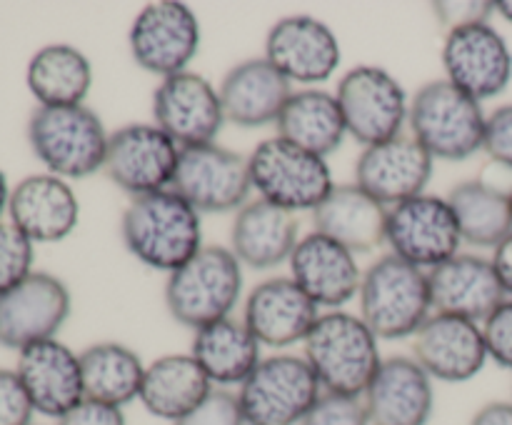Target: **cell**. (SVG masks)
I'll return each mask as SVG.
<instances>
[{
	"mask_svg": "<svg viewBox=\"0 0 512 425\" xmlns=\"http://www.w3.org/2000/svg\"><path fill=\"white\" fill-rule=\"evenodd\" d=\"M120 235L133 258L168 275L203 248L200 213L175 190H158L130 200L120 220Z\"/></svg>",
	"mask_w": 512,
	"mask_h": 425,
	"instance_id": "6da1fadb",
	"label": "cell"
},
{
	"mask_svg": "<svg viewBox=\"0 0 512 425\" xmlns=\"http://www.w3.org/2000/svg\"><path fill=\"white\" fill-rule=\"evenodd\" d=\"M303 345L323 393L363 398L383 363L373 330L345 310L320 315Z\"/></svg>",
	"mask_w": 512,
	"mask_h": 425,
	"instance_id": "7a4b0ae2",
	"label": "cell"
},
{
	"mask_svg": "<svg viewBox=\"0 0 512 425\" xmlns=\"http://www.w3.org/2000/svg\"><path fill=\"white\" fill-rule=\"evenodd\" d=\"M243 293V265L223 245H203L193 258L168 275L165 305L185 328L200 330L230 318Z\"/></svg>",
	"mask_w": 512,
	"mask_h": 425,
	"instance_id": "3957f363",
	"label": "cell"
},
{
	"mask_svg": "<svg viewBox=\"0 0 512 425\" xmlns=\"http://www.w3.org/2000/svg\"><path fill=\"white\" fill-rule=\"evenodd\" d=\"M358 295L360 318L375 338L398 340L415 335L433 310L428 273L393 253L365 270Z\"/></svg>",
	"mask_w": 512,
	"mask_h": 425,
	"instance_id": "277c9868",
	"label": "cell"
},
{
	"mask_svg": "<svg viewBox=\"0 0 512 425\" xmlns=\"http://www.w3.org/2000/svg\"><path fill=\"white\" fill-rule=\"evenodd\" d=\"M410 130L413 138L438 160H468L485 143L488 115L483 103L450 80H430L410 100Z\"/></svg>",
	"mask_w": 512,
	"mask_h": 425,
	"instance_id": "5b68a950",
	"label": "cell"
},
{
	"mask_svg": "<svg viewBox=\"0 0 512 425\" xmlns=\"http://www.w3.org/2000/svg\"><path fill=\"white\" fill-rule=\"evenodd\" d=\"M108 138L103 120L85 105H38L28 123V140L35 158L50 170V175L63 180L90 178L103 170Z\"/></svg>",
	"mask_w": 512,
	"mask_h": 425,
	"instance_id": "8992f818",
	"label": "cell"
},
{
	"mask_svg": "<svg viewBox=\"0 0 512 425\" xmlns=\"http://www.w3.org/2000/svg\"><path fill=\"white\" fill-rule=\"evenodd\" d=\"M248 160L253 190H258L263 200L290 213L315 210L335 188L325 158L278 135L263 140Z\"/></svg>",
	"mask_w": 512,
	"mask_h": 425,
	"instance_id": "52a82bcc",
	"label": "cell"
},
{
	"mask_svg": "<svg viewBox=\"0 0 512 425\" xmlns=\"http://www.w3.org/2000/svg\"><path fill=\"white\" fill-rule=\"evenodd\" d=\"M323 395L308 360L298 355H270L260 360L238 390L248 425H300Z\"/></svg>",
	"mask_w": 512,
	"mask_h": 425,
	"instance_id": "ba28073f",
	"label": "cell"
},
{
	"mask_svg": "<svg viewBox=\"0 0 512 425\" xmlns=\"http://www.w3.org/2000/svg\"><path fill=\"white\" fill-rule=\"evenodd\" d=\"M345 128L365 148L403 135L410 103L403 85L385 68L358 65L340 78L335 90Z\"/></svg>",
	"mask_w": 512,
	"mask_h": 425,
	"instance_id": "9c48e42d",
	"label": "cell"
},
{
	"mask_svg": "<svg viewBox=\"0 0 512 425\" xmlns=\"http://www.w3.org/2000/svg\"><path fill=\"white\" fill-rule=\"evenodd\" d=\"M170 190L198 213H233L248 205L253 190L250 160L218 143L183 148Z\"/></svg>",
	"mask_w": 512,
	"mask_h": 425,
	"instance_id": "30bf717a",
	"label": "cell"
},
{
	"mask_svg": "<svg viewBox=\"0 0 512 425\" xmlns=\"http://www.w3.org/2000/svg\"><path fill=\"white\" fill-rule=\"evenodd\" d=\"M133 60L160 80L188 70L200 50L198 15L178 0L150 3L130 25Z\"/></svg>",
	"mask_w": 512,
	"mask_h": 425,
	"instance_id": "8fae6325",
	"label": "cell"
},
{
	"mask_svg": "<svg viewBox=\"0 0 512 425\" xmlns=\"http://www.w3.org/2000/svg\"><path fill=\"white\" fill-rule=\"evenodd\" d=\"M180 148L150 123H130L108 138L103 170L120 190L133 198L170 190Z\"/></svg>",
	"mask_w": 512,
	"mask_h": 425,
	"instance_id": "7c38bea8",
	"label": "cell"
},
{
	"mask_svg": "<svg viewBox=\"0 0 512 425\" xmlns=\"http://www.w3.org/2000/svg\"><path fill=\"white\" fill-rule=\"evenodd\" d=\"M385 243L398 258L433 270L458 255L463 238L448 198L423 193L390 208Z\"/></svg>",
	"mask_w": 512,
	"mask_h": 425,
	"instance_id": "4fadbf2b",
	"label": "cell"
},
{
	"mask_svg": "<svg viewBox=\"0 0 512 425\" xmlns=\"http://www.w3.org/2000/svg\"><path fill=\"white\" fill-rule=\"evenodd\" d=\"M153 118L180 150L215 143L225 123L220 93L208 78L190 70L160 80L153 93Z\"/></svg>",
	"mask_w": 512,
	"mask_h": 425,
	"instance_id": "5bb4252c",
	"label": "cell"
},
{
	"mask_svg": "<svg viewBox=\"0 0 512 425\" xmlns=\"http://www.w3.org/2000/svg\"><path fill=\"white\" fill-rule=\"evenodd\" d=\"M70 290L50 273H30L0 295V345L25 350L53 340L70 315Z\"/></svg>",
	"mask_w": 512,
	"mask_h": 425,
	"instance_id": "9a60e30c",
	"label": "cell"
},
{
	"mask_svg": "<svg viewBox=\"0 0 512 425\" xmlns=\"http://www.w3.org/2000/svg\"><path fill=\"white\" fill-rule=\"evenodd\" d=\"M445 80L478 103L503 93L512 80L510 45L490 23L468 25L445 35Z\"/></svg>",
	"mask_w": 512,
	"mask_h": 425,
	"instance_id": "2e32d148",
	"label": "cell"
},
{
	"mask_svg": "<svg viewBox=\"0 0 512 425\" xmlns=\"http://www.w3.org/2000/svg\"><path fill=\"white\" fill-rule=\"evenodd\" d=\"M428 285L435 313L473 320L478 325L508 300L493 258L473 253H458L428 270Z\"/></svg>",
	"mask_w": 512,
	"mask_h": 425,
	"instance_id": "e0dca14e",
	"label": "cell"
},
{
	"mask_svg": "<svg viewBox=\"0 0 512 425\" xmlns=\"http://www.w3.org/2000/svg\"><path fill=\"white\" fill-rule=\"evenodd\" d=\"M433 163V155L413 135H398L365 148L355 165V183L385 208H395L425 193Z\"/></svg>",
	"mask_w": 512,
	"mask_h": 425,
	"instance_id": "ac0fdd59",
	"label": "cell"
},
{
	"mask_svg": "<svg viewBox=\"0 0 512 425\" xmlns=\"http://www.w3.org/2000/svg\"><path fill=\"white\" fill-rule=\"evenodd\" d=\"M265 60L290 83L315 85L340 65V43L333 30L313 15H288L270 28Z\"/></svg>",
	"mask_w": 512,
	"mask_h": 425,
	"instance_id": "d6986e66",
	"label": "cell"
},
{
	"mask_svg": "<svg viewBox=\"0 0 512 425\" xmlns=\"http://www.w3.org/2000/svg\"><path fill=\"white\" fill-rule=\"evenodd\" d=\"M413 358L433 380L465 383L488 363L483 325L455 315L433 313L415 333Z\"/></svg>",
	"mask_w": 512,
	"mask_h": 425,
	"instance_id": "ffe728a7",
	"label": "cell"
},
{
	"mask_svg": "<svg viewBox=\"0 0 512 425\" xmlns=\"http://www.w3.org/2000/svg\"><path fill=\"white\" fill-rule=\"evenodd\" d=\"M290 278L318 308L340 310L360 293L363 273L355 253L323 233H308L290 255Z\"/></svg>",
	"mask_w": 512,
	"mask_h": 425,
	"instance_id": "44dd1931",
	"label": "cell"
},
{
	"mask_svg": "<svg viewBox=\"0 0 512 425\" xmlns=\"http://www.w3.org/2000/svg\"><path fill=\"white\" fill-rule=\"evenodd\" d=\"M18 373L35 413L60 420L85 398L80 355L60 340H43L20 350Z\"/></svg>",
	"mask_w": 512,
	"mask_h": 425,
	"instance_id": "7402d4cb",
	"label": "cell"
},
{
	"mask_svg": "<svg viewBox=\"0 0 512 425\" xmlns=\"http://www.w3.org/2000/svg\"><path fill=\"white\" fill-rule=\"evenodd\" d=\"M363 403L370 425H428L435 408L433 378L415 358L395 355L380 363Z\"/></svg>",
	"mask_w": 512,
	"mask_h": 425,
	"instance_id": "603a6c76",
	"label": "cell"
},
{
	"mask_svg": "<svg viewBox=\"0 0 512 425\" xmlns=\"http://www.w3.org/2000/svg\"><path fill=\"white\" fill-rule=\"evenodd\" d=\"M318 318L320 308L293 278L263 280L245 300L243 323L268 348H290L300 340L305 343Z\"/></svg>",
	"mask_w": 512,
	"mask_h": 425,
	"instance_id": "cb8c5ba5",
	"label": "cell"
},
{
	"mask_svg": "<svg viewBox=\"0 0 512 425\" xmlns=\"http://www.w3.org/2000/svg\"><path fill=\"white\" fill-rule=\"evenodd\" d=\"M8 213L30 243H58L78 225L80 203L58 175H28L10 190Z\"/></svg>",
	"mask_w": 512,
	"mask_h": 425,
	"instance_id": "d4e9b609",
	"label": "cell"
},
{
	"mask_svg": "<svg viewBox=\"0 0 512 425\" xmlns=\"http://www.w3.org/2000/svg\"><path fill=\"white\" fill-rule=\"evenodd\" d=\"M218 93L225 120L240 128H265L278 123L293 88L268 60L250 58L228 70Z\"/></svg>",
	"mask_w": 512,
	"mask_h": 425,
	"instance_id": "484cf974",
	"label": "cell"
},
{
	"mask_svg": "<svg viewBox=\"0 0 512 425\" xmlns=\"http://www.w3.org/2000/svg\"><path fill=\"white\" fill-rule=\"evenodd\" d=\"M388 213L383 203L358 183L335 185L313 210L315 230L338 240L350 253H370L388 240Z\"/></svg>",
	"mask_w": 512,
	"mask_h": 425,
	"instance_id": "4316f807",
	"label": "cell"
},
{
	"mask_svg": "<svg viewBox=\"0 0 512 425\" xmlns=\"http://www.w3.org/2000/svg\"><path fill=\"white\" fill-rule=\"evenodd\" d=\"M300 220L290 210L268 200H253L238 210L230 233V250L240 265L253 270H273L290 260L298 245Z\"/></svg>",
	"mask_w": 512,
	"mask_h": 425,
	"instance_id": "83f0119b",
	"label": "cell"
},
{
	"mask_svg": "<svg viewBox=\"0 0 512 425\" xmlns=\"http://www.w3.org/2000/svg\"><path fill=\"white\" fill-rule=\"evenodd\" d=\"M213 388L215 385L193 355L173 353L145 365L138 400L150 415L175 425L190 410L198 408Z\"/></svg>",
	"mask_w": 512,
	"mask_h": 425,
	"instance_id": "f1b7e54d",
	"label": "cell"
},
{
	"mask_svg": "<svg viewBox=\"0 0 512 425\" xmlns=\"http://www.w3.org/2000/svg\"><path fill=\"white\" fill-rule=\"evenodd\" d=\"M260 348L250 328L240 320L223 318L205 328L195 330L190 355L198 360L200 368L215 388L243 385L248 375L260 365Z\"/></svg>",
	"mask_w": 512,
	"mask_h": 425,
	"instance_id": "f546056e",
	"label": "cell"
},
{
	"mask_svg": "<svg viewBox=\"0 0 512 425\" xmlns=\"http://www.w3.org/2000/svg\"><path fill=\"white\" fill-rule=\"evenodd\" d=\"M275 128L278 138L320 158L335 153L348 135L338 98L318 88H305L290 95Z\"/></svg>",
	"mask_w": 512,
	"mask_h": 425,
	"instance_id": "4dcf8cb0",
	"label": "cell"
},
{
	"mask_svg": "<svg viewBox=\"0 0 512 425\" xmlns=\"http://www.w3.org/2000/svg\"><path fill=\"white\" fill-rule=\"evenodd\" d=\"M25 80H28L30 93L43 108L83 105L93 85V65L85 58L83 50L53 43L40 48L30 58Z\"/></svg>",
	"mask_w": 512,
	"mask_h": 425,
	"instance_id": "1f68e13d",
	"label": "cell"
},
{
	"mask_svg": "<svg viewBox=\"0 0 512 425\" xmlns=\"http://www.w3.org/2000/svg\"><path fill=\"white\" fill-rule=\"evenodd\" d=\"M448 203L458 218L460 238L475 248H498L512 233V198L485 180H465L455 185Z\"/></svg>",
	"mask_w": 512,
	"mask_h": 425,
	"instance_id": "d6a6232c",
	"label": "cell"
},
{
	"mask_svg": "<svg viewBox=\"0 0 512 425\" xmlns=\"http://www.w3.org/2000/svg\"><path fill=\"white\" fill-rule=\"evenodd\" d=\"M80 370H83V390L88 400L123 408L140 398L145 365L140 355L128 345H90L80 353Z\"/></svg>",
	"mask_w": 512,
	"mask_h": 425,
	"instance_id": "836d02e7",
	"label": "cell"
},
{
	"mask_svg": "<svg viewBox=\"0 0 512 425\" xmlns=\"http://www.w3.org/2000/svg\"><path fill=\"white\" fill-rule=\"evenodd\" d=\"M33 273V243L13 223H0V295Z\"/></svg>",
	"mask_w": 512,
	"mask_h": 425,
	"instance_id": "e575fe53",
	"label": "cell"
},
{
	"mask_svg": "<svg viewBox=\"0 0 512 425\" xmlns=\"http://www.w3.org/2000/svg\"><path fill=\"white\" fill-rule=\"evenodd\" d=\"M175 425H248L245 423L243 408H240L238 393L228 388H213L205 395L198 408L190 410L185 418Z\"/></svg>",
	"mask_w": 512,
	"mask_h": 425,
	"instance_id": "d590c367",
	"label": "cell"
},
{
	"mask_svg": "<svg viewBox=\"0 0 512 425\" xmlns=\"http://www.w3.org/2000/svg\"><path fill=\"white\" fill-rule=\"evenodd\" d=\"M300 425H370L363 398L323 393Z\"/></svg>",
	"mask_w": 512,
	"mask_h": 425,
	"instance_id": "8d00e7d4",
	"label": "cell"
},
{
	"mask_svg": "<svg viewBox=\"0 0 512 425\" xmlns=\"http://www.w3.org/2000/svg\"><path fill=\"white\" fill-rule=\"evenodd\" d=\"M433 10L445 33L468 28V25L490 23V18L498 13L495 3H485V0H440L433 5Z\"/></svg>",
	"mask_w": 512,
	"mask_h": 425,
	"instance_id": "74e56055",
	"label": "cell"
},
{
	"mask_svg": "<svg viewBox=\"0 0 512 425\" xmlns=\"http://www.w3.org/2000/svg\"><path fill=\"white\" fill-rule=\"evenodd\" d=\"M33 403L15 370L0 368V425H30Z\"/></svg>",
	"mask_w": 512,
	"mask_h": 425,
	"instance_id": "f35d334b",
	"label": "cell"
},
{
	"mask_svg": "<svg viewBox=\"0 0 512 425\" xmlns=\"http://www.w3.org/2000/svg\"><path fill=\"white\" fill-rule=\"evenodd\" d=\"M485 348L500 368L512 370V300L508 298L483 323Z\"/></svg>",
	"mask_w": 512,
	"mask_h": 425,
	"instance_id": "ab89813d",
	"label": "cell"
},
{
	"mask_svg": "<svg viewBox=\"0 0 512 425\" xmlns=\"http://www.w3.org/2000/svg\"><path fill=\"white\" fill-rule=\"evenodd\" d=\"M483 150L495 163L512 170V103L500 105L488 115Z\"/></svg>",
	"mask_w": 512,
	"mask_h": 425,
	"instance_id": "60d3db41",
	"label": "cell"
},
{
	"mask_svg": "<svg viewBox=\"0 0 512 425\" xmlns=\"http://www.w3.org/2000/svg\"><path fill=\"white\" fill-rule=\"evenodd\" d=\"M58 425H128L123 408L83 398L73 410L58 420Z\"/></svg>",
	"mask_w": 512,
	"mask_h": 425,
	"instance_id": "b9f144b4",
	"label": "cell"
},
{
	"mask_svg": "<svg viewBox=\"0 0 512 425\" xmlns=\"http://www.w3.org/2000/svg\"><path fill=\"white\" fill-rule=\"evenodd\" d=\"M493 265L498 270V278L503 283L505 295L512 300V233L493 250Z\"/></svg>",
	"mask_w": 512,
	"mask_h": 425,
	"instance_id": "7bdbcfd3",
	"label": "cell"
},
{
	"mask_svg": "<svg viewBox=\"0 0 512 425\" xmlns=\"http://www.w3.org/2000/svg\"><path fill=\"white\" fill-rule=\"evenodd\" d=\"M470 425H512V403H488L473 415Z\"/></svg>",
	"mask_w": 512,
	"mask_h": 425,
	"instance_id": "ee69618b",
	"label": "cell"
},
{
	"mask_svg": "<svg viewBox=\"0 0 512 425\" xmlns=\"http://www.w3.org/2000/svg\"><path fill=\"white\" fill-rule=\"evenodd\" d=\"M8 200H10L8 180H5L3 170H0V215H3V213H5V208H8Z\"/></svg>",
	"mask_w": 512,
	"mask_h": 425,
	"instance_id": "f6af8a7d",
	"label": "cell"
},
{
	"mask_svg": "<svg viewBox=\"0 0 512 425\" xmlns=\"http://www.w3.org/2000/svg\"><path fill=\"white\" fill-rule=\"evenodd\" d=\"M495 10H498L500 18H505L512 25V0H498V3H495Z\"/></svg>",
	"mask_w": 512,
	"mask_h": 425,
	"instance_id": "bcb514c9",
	"label": "cell"
},
{
	"mask_svg": "<svg viewBox=\"0 0 512 425\" xmlns=\"http://www.w3.org/2000/svg\"><path fill=\"white\" fill-rule=\"evenodd\" d=\"M510 198H512V190H510Z\"/></svg>",
	"mask_w": 512,
	"mask_h": 425,
	"instance_id": "7dc6e473",
	"label": "cell"
}]
</instances>
